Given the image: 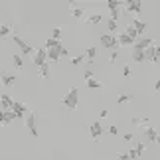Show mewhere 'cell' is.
<instances>
[{"label":"cell","mask_w":160,"mask_h":160,"mask_svg":"<svg viewBox=\"0 0 160 160\" xmlns=\"http://www.w3.org/2000/svg\"><path fill=\"white\" fill-rule=\"evenodd\" d=\"M101 20H103L101 14H91L87 18V24H89V26H97V24H101Z\"/></svg>","instance_id":"26"},{"label":"cell","mask_w":160,"mask_h":160,"mask_svg":"<svg viewBox=\"0 0 160 160\" xmlns=\"http://www.w3.org/2000/svg\"><path fill=\"white\" fill-rule=\"evenodd\" d=\"M131 59L137 61V63H142V61H144V52H142V50H137V48H132V50H131Z\"/></svg>","instance_id":"18"},{"label":"cell","mask_w":160,"mask_h":160,"mask_svg":"<svg viewBox=\"0 0 160 160\" xmlns=\"http://www.w3.org/2000/svg\"><path fill=\"white\" fill-rule=\"evenodd\" d=\"M122 138H125L127 142H131V140H132L134 137H132V132H125V137H122Z\"/></svg>","instance_id":"43"},{"label":"cell","mask_w":160,"mask_h":160,"mask_svg":"<svg viewBox=\"0 0 160 160\" xmlns=\"http://www.w3.org/2000/svg\"><path fill=\"white\" fill-rule=\"evenodd\" d=\"M128 158H138V154H137V150H134V148H131V150H128Z\"/></svg>","instance_id":"41"},{"label":"cell","mask_w":160,"mask_h":160,"mask_svg":"<svg viewBox=\"0 0 160 160\" xmlns=\"http://www.w3.org/2000/svg\"><path fill=\"white\" fill-rule=\"evenodd\" d=\"M107 30H109V34H113V32H117V20H107Z\"/></svg>","instance_id":"29"},{"label":"cell","mask_w":160,"mask_h":160,"mask_svg":"<svg viewBox=\"0 0 160 160\" xmlns=\"http://www.w3.org/2000/svg\"><path fill=\"white\" fill-rule=\"evenodd\" d=\"M125 8H127V12L140 14V12H142V2H138V0H128V2H125Z\"/></svg>","instance_id":"8"},{"label":"cell","mask_w":160,"mask_h":160,"mask_svg":"<svg viewBox=\"0 0 160 160\" xmlns=\"http://www.w3.org/2000/svg\"><path fill=\"white\" fill-rule=\"evenodd\" d=\"M107 8L109 10H117V8H121V2L119 0H107Z\"/></svg>","instance_id":"30"},{"label":"cell","mask_w":160,"mask_h":160,"mask_svg":"<svg viewBox=\"0 0 160 160\" xmlns=\"http://www.w3.org/2000/svg\"><path fill=\"white\" fill-rule=\"evenodd\" d=\"M26 127H28V131L32 137H38V125H36V113H28L26 115Z\"/></svg>","instance_id":"5"},{"label":"cell","mask_w":160,"mask_h":160,"mask_svg":"<svg viewBox=\"0 0 160 160\" xmlns=\"http://www.w3.org/2000/svg\"><path fill=\"white\" fill-rule=\"evenodd\" d=\"M122 77H131V65H122Z\"/></svg>","instance_id":"38"},{"label":"cell","mask_w":160,"mask_h":160,"mask_svg":"<svg viewBox=\"0 0 160 160\" xmlns=\"http://www.w3.org/2000/svg\"><path fill=\"white\" fill-rule=\"evenodd\" d=\"M154 93H160V79L154 81Z\"/></svg>","instance_id":"44"},{"label":"cell","mask_w":160,"mask_h":160,"mask_svg":"<svg viewBox=\"0 0 160 160\" xmlns=\"http://www.w3.org/2000/svg\"><path fill=\"white\" fill-rule=\"evenodd\" d=\"M12 63H14L16 69H22V67H24V59H22V55H20V53H14V55H12Z\"/></svg>","instance_id":"24"},{"label":"cell","mask_w":160,"mask_h":160,"mask_svg":"<svg viewBox=\"0 0 160 160\" xmlns=\"http://www.w3.org/2000/svg\"><path fill=\"white\" fill-rule=\"evenodd\" d=\"M77 101H79V91H77V87H71L63 95V99H61V103H63V107L67 111H75L77 109Z\"/></svg>","instance_id":"1"},{"label":"cell","mask_w":160,"mask_h":160,"mask_svg":"<svg viewBox=\"0 0 160 160\" xmlns=\"http://www.w3.org/2000/svg\"><path fill=\"white\" fill-rule=\"evenodd\" d=\"M117 42H119V46H134V40L131 38V36H127L125 32H121L119 36H117Z\"/></svg>","instance_id":"14"},{"label":"cell","mask_w":160,"mask_h":160,"mask_svg":"<svg viewBox=\"0 0 160 160\" xmlns=\"http://www.w3.org/2000/svg\"><path fill=\"white\" fill-rule=\"evenodd\" d=\"M152 44H154V40H152V38H138L137 42H134V46L132 48H137V50H146V48H148V46H152Z\"/></svg>","instance_id":"11"},{"label":"cell","mask_w":160,"mask_h":160,"mask_svg":"<svg viewBox=\"0 0 160 160\" xmlns=\"http://www.w3.org/2000/svg\"><path fill=\"white\" fill-rule=\"evenodd\" d=\"M117 160H131L128 158V152H117Z\"/></svg>","instance_id":"37"},{"label":"cell","mask_w":160,"mask_h":160,"mask_svg":"<svg viewBox=\"0 0 160 160\" xmlns=\"http://www.w3.org/2000/svg\"><path fill=\"white\" fill-rule=\"evenodd\" d=\"M99 42H101V48H105V50H111V52H117V48H119V42H117V36L113 34H101L99 36Z\"/></svg>","instance_id":"2"},{"label":"cell","mask_w":160,"mask_h":160,"mask_svg":"<svg viewBox=\"0 0 160 160\" xmlns=\"http://www.w3.org/2000/svg\"><path fill=\"white\" fill-rule=\"evenodd\" d=\"M144 61H152V63H156V46L152 44V46H148L144 50Z\"/></svg>","instance_id":"12"},{"label":"cell","mask_w":160,"mask_h":160,"mask_svg":"<svg viewBox=\"0 0 160 160\" xmlns=\"http://www.w3.org/2000/svg\"><path fill=\"white\" fill-rule=\"evenodd\" d=\"M83 59H85V52H83V53H79V55H75V58H71V65H79Z\"/></svg>","instance_id":"32"},{"label":"cell","mask_w":160,"mask_h":160,"mask_svg":"<svg viewBox=\"0 0 160 160\" xmlns=\"http://www.w3.org/2000/svg\"><path fill=\"white\" fill-rule=\"evenodd\" d=\"M87 87L89 89H101V81H97V79H89V81H87Z\"/></svg>","instance_id":"31"},{"label":"cell","mask_w":160,"mask_h":160,"mask_svg":"<svg viewBox=\"0 0 160 160\" xmlns=\"http://www.w3.org/2000/svg\"><path fill=\"white\" fill-rule=\"evenodd\" d=\"M6 36H10V26L8 24H2L0 26V38H6Z\"/></svg>","instance_id":"28"},{"label":"cell","mask_w":160,"mask_h":160,"mask_svg":"<svg viewBox=\"0 0 160 160\" xmlns=\"http://www.w3.org/2000/svg\"><path fill=\"white\" fill-rule=\"evenodd\" d=\"M156 142H158V146H160V134H158V138H156Z\"/></svg>","instance_id":"46"},{"label":"cell","mask_w":160,"mask_h":160,"mask_svg":"<svg viewBox=\"0 0 160 160\" xmlns=\"http://www.w3.org/2000/svg\"><path fill=\"white\" fill-rule=\"evenodd\" d=\"M107 117H109V111H107V109H103L101 113H99V119H107Z\"/></svg>","instance_id":"42"},{"label":"cell","mask_w":160,"mask_h":160,"mask_svg":"<svg viewBox=\"0 0 160 160\" xmlns=\"http://www.w3.org/2000/svg\"><path fill=\"white\" fill-rule=\"evenodd\" d=\"M59 59H61L59 48H55V50H48V63H58Z\"/></svg>","instance_id":"15"},{"label":"cell","mask_w":160,"mask_h":160,"mask_svg":"<svg viewBox=\"0 0 160 160\" xmlns=\"http://www.w3.org/2000/svg\"><path fill=\"white\" fill-rule=\"evenodd\" d=\"M131 24L134 28H137V32H138V36H142L144 32H146V22H142L140 18H134V20H131Z\"/></svg>","instance_id":"17"},{"label":"cell","mask_w":160,"mask_h":160,"mask_svg":"<svg viewBox=\"0 0 160 160\" xmlns=\"http://www.w3.org/2000/svg\"><path fill=\"white\" fill-rule=\"evenodd\" d=\"M156 59L160 61V46H156Z\"/></svg>","instance_id":"45"},{"label":"cell","mask_w":160,"mask_h":160,"mask_svg":"<svg viewBox=\"0 0 160 160\" xmlns=\"http://www.w3.org/2000/svg\"><path fill=\"white\" fill-rule=\"evenodd\" d=\"M44 48H46V50H55V48H61V42L59 40H53V38H48Z\"/></svg>","instance_id":"22"},{"label":"cell","mask_w":160,"mask_h":160,"mask_svg":"<svg viewBox=\"0 0 160 160\" xmlns=\"http://www.w3.org/2000/svg\"><path fill=\"white\" fill-rule=\"evenodd\" d=\"M0 105H2V111H12V105H14V99L10 95L2 93L0 95Z\"/></svg>","instance_id":"13"},{"label":"cell","mask_w":160,"mask_h":160,"mask_svg":"<svg viewBox=\"0 0 160 160\" xmlns=\"http://www.w3.org/2000/svg\"><path fill=\"white\" fill-rule=\"evenodd\" d=\"M12 40H14V44L20 48V55H34V52H36V50H34L32 46H28L26 42L20 38V36H12Z\"/></svg>","instance_id":"4"},{"label":"cell","mask_w":160,"mask_h":160,"mask_svg":"<svg viewBox=\"0 0 160 160\" xmlns=\"http://www.w3.org/2000/svg\"><path fill=\"white\" fill-rule=\"evenodd\" d=\"M144 148H146V144H144V142H137V144H134V150H137V154H138V156H142Z\"/></svg>","instance_id":"34"},{"label":"cell","mask_w":160,"mask_h":160,"mask_svg":"<svg viewBox=\"0 0 160 160\" xmlns=\"http://www.w3.org/2000/svg\"><path fill=\"white\" fill-rule=\"evenodd\" d=\"M52 38H53V40H59V38H61V28H59V26H53V28H52Z\"/></svg>","instance_id":"33"},{"label":"cell","mask_w":160,"mask_h":160,"mask_svg":"<svg viewBox=\"0 0 160 160\" xmlns=\"http://www.w3.org/2000/svg\"><path fill=\"white\" fill-rule=\"evenodd\" d=\"M83 77L87 79V81H89V79H93V71H91V69H85L83 71Z\"/></svg>","instance_id":"40"},{"label":"cell","mask_w":160,"mask_h":160,"mask_svg":"<svg viewBox=\"0 0 160 160\" xmlns=\"http://www.w3.org/2000/svg\"><path fill=\"white\" fill-rule=\"evenodd\" d=\"M117 59H119V52H111L109 53V63H115Z\"/></svg>","instance_id":"35"},{"label":"cell","mask_w":160,"mask_h":160,"mask_svg":"<svg viewBox=\"0 0 160 160\" xmlns=\"http://www.w3.org/2000/svg\"><path fill=\"white\" fill-rule=\"evenodd\" d=\"M144 137L148 142H156V138H158V132H156V128L154 127H146L144 128Z\"/></svg>","instance_id":"16"},{"label":"cell","mask_w":160,"mask_h":160,"mask_svg":"<svg viewBox=\"0 0 160 160\" xmlns=\"http://www.w3.org/2000/svg\"><path fill=\"white\" fill-rule=\"evenodd\" d=\"M89 132H91V138H93V140H99V138H101V134L105 132V128L99 125V121H95V122H91Z\"/></svg>","instance_id":"7"},{"label":"cell","mask_w":160,"mask_h":160,"mask_svg":"<svg viewBox=\"0 0 160 160\" xmlns=\"http://www.w3.org/2000/svg\"><path fill=\"white\" fill-rule=\"evenodd\" d=\"M107 132H109V134H113V137H117V134H119V127H115V125H111V127L107 128Z\"/></svg>","instance_id":"36"},{"label":"cell","mask_w":160,"mask_h":160,"mask_svg":"<svg viewBox=\"0 0 160 160\" xmlns=\"http://www.w3.org/2000/svg\"><path fill=\"white\" fill-rule=\"evenodd\" d=\"M14 81H16V73H8V71H2L0 73V83L2 85H14Z\"/></svg>","instance_id":"10"},{"label":"cell","mask_w":160,"mask_h":160,"mask_svg":"<svg viewBox=\"0 0 160 160\" xmlns=\"http://www.w3.org/2000/svg\"><path fill=\"white\" fill-rule=\"evenodd\" d=\"M59 53H61V58H69V50H67L65 46H61V48H59Z\"/></svg>","instance_id":"39"},{"label":"cell","mask_w":160,"mask_h":160,"mask_svg":"<svg viewBox=\"0 0 160 160\" xmlns=\"http://www.w3.org/2000/svg\"><path fill=\"white\" fill-rule=\"evenodd\" d=\"M12 111H14V115H16V119H26V115L30 113V111L26 109V105L20 101H14V105H12Z\"/></svg>","instance_id":"6"},{"label":"cell","mask_w":160,"mask_h":160,"mask_svg":"<svg viewBox=\"0 0 160 160\" xmlns=\"http://www.w3.org/2000/svg\"><path fill=\"white\" fill-rule=\"evenodd\" d=\"M69 14L79 20V18H83V14H85V6H69Z\"/></svg>","instance_id":"20"},{"label":"cell","mask_w":160,"mask_h":160,"mask_svg":"<svg viewBox=\"0 0 160 160\" xmlns=\"http://www.w3.org/2000/svg\"><path fill=\"white\" fill-rule=\"evenodd\" d=\"M32 61H34L36 67L46 65L48 63V50H46V48H38V50L34 52V55H32Z\"/></svg>","instance_id":"3"},{"label":"cell","mask_w":160,"mask_h":160,"mask_svg":"<svg viewBox=\"0 0 160 160\" xmlns=\"http://www.w3.org/2000/svg\"><path fill=\"white\" fill-rule=\"evenodd\" d=\"M125 34H127V36H131V38H132L134 42L138 40V32H137V28H134V26H132L131 22L127 24V28H125Z\"/></svg>","instance_id":"21"},{"label":"cell","mask_w":160,"mask_h":160,"mask_svg":"<svg viewBox=\"0 0 160 160\" xmlns=\"http://www.w3.org/2000/svg\"><path fill=\"white\" fill-rule=\"evenodd\" d=\"M131 101H132V95H127V93L117 95V103H119V105H127V103H131Z\"/></svg>","instance_id":"25"},{"label":"cell","mask_w":160,"mask_h":160,"mask_svg":"<svg viewBox=\"0 0 160 160\" xmlns=\"http://www.w3.org/2000/svg\"><path fill=\"white\" fill-rule=\"evenodd\" d=\"M16 121L14 111H0V125H10Z\"/></svg>","instance_id":"9"},{"label":"cell","mask_w":160,"mask_h":160,"mask_svg":"<svg viewBox=\"0 0 160 160\" xmlns=\"http://www.w3.org/2000/svg\"><path fill=\"white\" fill-rule=\"evenodd\" d=\"M38 75H40V77H44V79L50 77V63H46V65L38 67Z\"/></svg>","instance_id":"27"},{"label":"cell","mask_w":160,"mask_h":160,"mask_svg":"<svg viewBox=\"0 0 160 160\" xmlns=\"http://www.w3.org/2000/svg\"><path fill=\"white\" fill-rule=\"evenodd\" d=\"M131 122H132L134 127H144V128H146V127H150V125H148V122H150V121H148V117H132Z\"/></svg>","instance_id":"19"},{"label":"cell","mask_w":160,"mask_h":160,"mask_svg":"<svg viewBox=\"0 0 160 160\" xmlns=\"http://www.w3.org/2000/svg\"><path fill=\"white\" fill-rule=\"evenodd\" d=\"M97 48L95 46H91V48H87V50H85V59H89V61H93L95 58H97Z\"/></svg>","instance_id":"23"}]
</instances>
